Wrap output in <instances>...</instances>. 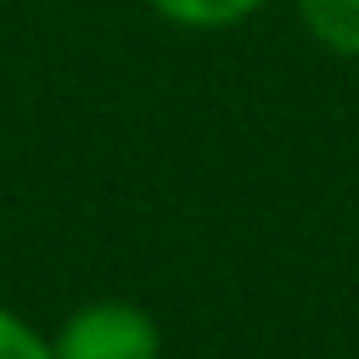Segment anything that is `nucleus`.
Listing matches in <instances>:
<instances>
[{
    "instance_id": "f257e3e1",
    "label": "nucleus",
    "mask_w": 359,
    "mask_h": 359,
    "mask_svg": "<svg viewBox=\"0 0 359 359\" xmlns=\"http://www.w3.org/2000/svg\"><path fill=\"white\" fill-rule=\"evenodd\" d=\"M50 353L56 359H163V331L146 309L101 297L62 320V331L50 337Z\"/></svg>"
},
{
    "instance_id": "f03ea898",
    "label": "nucleus",
    "mask_w": 359,
    "mask_h": 359,
    "mask_svg": "<svg viewBox=\"0 0 359 359\" xmlns=\"http://www.w3.org/2000/svg\"><path fill=\"white\" fill-rule=\"evenodd\" d=\"M297 17L325 50L359 56V0H297Z\"/></svg>"
},
{
    "instance_id": "7ed1b4c3",
    "label": "nucleus",
    "mask_w": 359,
    "mask_h": 359,
    "mask_svg": "<svg viewBox=\"0 0 359 359\" xmlns=\"http://www.w3.org/2000/svg\"><path fill=\"white\" fill-rule=\"evenodd\" d=\"M264 0H151V11H163L180 28H230L241 17H252Z\"/></svg>"
},
{
    "instance_id": "20e7f679",
    "label": "nucleus",
    "mask_w": 359,
    "mask_h": 359,
    "mask_svg": "<svg viewBox=\"0 0 359 359\" xmlns=\"http://www.w3.org/2000/svg\"><path fill=\"white\" fill-rule=\"evenodd\" d=\"M0 359H56V353H50V342L28 320H17L11 309H0Z\"/></svg>"
}]
</instances>
